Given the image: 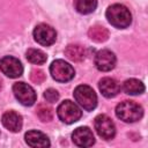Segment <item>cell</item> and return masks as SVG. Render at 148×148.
I'll list each match as a JSON object with an SVG mask.
<instances>
[{
  "label": "cell",
  "instance_id": "6da1fadb",
  "mask_svg": "<svg viewBox=\"0 0 148 148\" xmlns=\"http://www.w3.org/2000/svg\"><path fill=\"white\" fill-rule=\"evenodd\" d=\"M106 18L109 23L118 29L127 28L132 22V15L127 7L120 3H114L106 9Z\"/></svg>",
  "mask_w": 148,
  "mask_h": 148
},
{
  "label": "cell",
  "instance_id": "7a4b0ae2",
  "mask_svg": "<svg viewBox=\"0 0 148 148\" xmlns=\"http://www.w3.org/2000/svg\"><path fill=\"white\" fill-rule=\"evenodd\" d=\"M116 116L125 123H134L142 118L143 109L133 101L120 102L116 108Z\"/></svg>",
  "mask_w": 148,
  "mask_h": 148
},
{
  "label": "cell",
  "instance_id": "3957f363",
  "mask_svg": "<svg viewBox=\"0 0 148 148\" xmlns=\"http://www.w3.org/2000/svg\"><path fill=\"white\" fill-rule=\"evenodd\" d=\"M73 95H74V98L77 102V104L87 111L94 110L97 105V96H96L94 89L89 86H86V84L77 86L74 89Z\"/></svg>",
  "mask_w": 148,
  "mask_h": 148
},
{
  "label": "cell",
  "instance_id": "277c9868",
  "mask_svg": "<svg viewBox=\"0 0 148 148\" xmlns=\"http://www.w3.org/2000/svg\"><path fill=\"white\" fill-rule=\"evenodd\" d=\"M50 73L52 75V77L58 82H68L75 75V71L72 67V65H69L68 62H66L65 60H61V59L54 60L51 64Z\"/></svg>",
  "mask_w": 148,
  "mask_h": 148
},
{
  "label": "cell",
  "instance_id": "5b68a950",
  "mask_svg": "<svg viewBox=\"0 0 148 148\" xmlns=\"http://www.w3.org/2000/svg\"><path fill=\"white\" fill-rule=\"evenodd\" d=\"M57 113L59 119L65 124H73L77 121L82 116V111L80 110V108L74 102L68 99L59 104L57 109Z\"/></svg>",
  "mask_w": 148,
  "mask_h": 148
},
{
  "label": "cell",
  "instance_id": "8992f818",
  "mask_svg": "<svg viewBox=\"0 0 148 148\" xmlns=\"http://www.w3.org/2000/svg\"><path fill=\"white\" fill-rule=\"evenodd\" d=\"M13 92L16 99L25 106H30L36 102V92L31 86L24 82H16L13 86Z\"/></svg>",
  "mask_w": 148,
  "mask_h": 148
},
{
  "label": "cell",
  "instance_id": "52a82bcc",
  "mask_svg": "<svg viewBox=\"0 0 148 148\" xmlns=\"http://www.w3.org/2000/svg\"><path fill=\"white\" fill-rule=\"evenodd\" d=\"M95 130L104 140H111L116 134V126L112 119L106 114H98L95 118Z\"/></svg>",
  "mask_w": 148,
  "mask_h": 148
},
{
  "label": "cell",
  "instance_id": "ba28073f",
  "mask_svg": "<svg viewBox=\"0 0 148 148\" xmlns=\"http://www.w3.org/2000/svg\"><path fill=\"white\" fill-rule=\"evenodd\" d=\"M34 38L38 44L44 46H50L56 42L57 32L51 25L40 23L34 30Z\"/></svg>",
  "mask_w": 148,
  "mask_h": 148
},
{
  "label": "cell",
  "instance_id": "9c48e42d",
  "mask_svg": "<svg viewBox=\"0 0 148 148\" xmlns=\"http://www.w3.org/2000/svg\"><path fill=\"white\" fill-rule=\"evenodd\" d=\"M0 69L1 72L9 77H18L23 73V66L21 61L12 56H6L0 60Z\"/></svg>",
  "mask_w": 148,
  "mask_h": 148
},
{
  "label": "cell",
  "instance_id": "30bf717a",
  "mask_svg": "<svg viewBox=\"0 0 148 148\" xmlns=\"http://www.w3.org/2000/svg\"><path fill=\"white\" fill-rule=\"evenodd\" d=\"M116 56L110 50H101L95 56V65L101 72H109L116 66Z\"/></svg>",
  "mask_w": 148,
  "mask_h": 148
},
{
  "label": "cell",
  "instance_id": "8fae6325",
  "mask_svg": "<svg viewBox=\"0 0 148 148\" xmlns=\"http://www.w3.org/2000/svg\"><path fill=\"white\" fill-rule=\"evenodd\" d=\"M73 142L79 147H90L95 143V138L89 127H77L72 133Z\"/></svg>",
  "mask_w": 148,
  "mask_h": 148
},
{
  "label": "cell",
  "instance_id": "7c38bea8",
  "mask_svg": "<svg viewBox=\"0 0 148 148\" xmlns=\"http://www.w3.org/2000/svg\"><path fill=\"white\" fill-rule=\"evenodd\" d=\"M98 88L102 95L108 98L114 97L120 91V84L118 83L117 80L112 77H103L98 83Z\"/></svg>",
  "mask_w": 148,
  "mask_h": 148
},
{
  "label": "cell",
  "instance_id": "4fadbf2b",
  "mask_svg": "<svg viewBox=\"0 0 148 148\" xmlns=\"http://www.w3.org/2000/svg\"><path fill=\"white\" fill-rule=\"evenodd\" d=\"M2 125L10 132H18L22 128V117L15 111H7L2 114Z\"/></svg>",
  "mask_w": 148,
  "mask_h": 148
},
{
  "label": "cell",
  "instance_id": "5bb4252c",
  "mask_svg": "<svg viewBox=\"0 0 148 148\" xmlns=\"http://www.w3.org/2000/svg\"><path fill=\"white\" fill-rule=\"evenodd\" d=\"M24 138H25V142L30 147L37 148V147H49L50 146L49 138L39 131H29L25 133Z\"/></svg>",
  "mask_w": 148,
  "mask_h": 148
},
{
  "label": "cell",
  "instance_id": "9a60e30c",
  "mask_svg": "<svg viewBox=\"0 0 148 148\" xmlns=\"http://www.w3.org/2000/svg\"><path fill=\"white\" fill-rule=\"evenodd\" d=\"M65 56L74 62H80L86 58V51L81 45L71 44L65 49Z\"/></svg>",
  "mask_w": 148,
  "mask_h": 148
},
{
  "label": "cell",
  "instance_id": "2e32d148",
  "mask_svg": "<svg viewBox=\"0 0 148 148\" xmlns=\"http://www.w3.org/2000/svg\"><path fill=\"white\" fill-rule=\"evenodd\" d=\"M123 89L128 95H139L145 91V84L136 79H128L124 82Z\"/></svg>",
  "mask_w": 148,
  "mask_h": 148
},
{
  "label": "cell",
  "instance_id": "e0dca14e",
  "mask_svg": "<svg viewBox=\"0 0 148 148\" xmlns=\"http://www.w3.org/2000/svg\"><path fill=\"white\" fill-rule=\"evenodd\" d=\"M88 36L91 40H94L96 43H103L109 38V31L106 28H104L102 25H94L89 29Z\"/></svg>",
  "mask_w": 148,
  "mask_h": 148
},
{
  "label": "cell",
  "instance_id": "ac0fdd59",
  "mask_svg": "<svg viewBox=\"0 0 148 148\" xmlns=\"http://www.w3.org/2000/svg\"><path fill=\"white\" fill-rule=\"evenodd\" d=\"M74 7L80 14H90L97 7V0H74Z\"/></svg>",
  "mask_w": 148,
  "mask_h": 148
},
{
  "label": "cell",
  "instance_id": "d6986e66",
  "mask_svg": "<svg viewBox=\"0 0 148 148\" xmlns=\"http://www.w3.org/2000/svg\"><path fill=\"white\" fill-rule=\"evenodd\" d=\"M25 57L31 64H36V65H42L47 59L46 54L43 51L37 50V49H29L25 53Z\"/></svg>",
  "mask_w": 148,
  "mask_h": 148
},
{
  "label": "cell",
  "instance_id": "ffe728a7",
  "mask_svg": "<svg viewBox=\"0 0 148 148\" xmlns=\"http://www.w3.org/2000/svg\"><path fill=\"white\" fill-rule=\"evenodd\" d=\"M36 113L42 121H50V120H52V117H53L52 109L46 104H39L37 106Z\"/></svg>",
  "mask_w": 148,
  "mask_h": 148
},
{
  "label": "cell",
  "instance_id": "44dd1931",
  "mask_svg": "<svg viewBox=\"0 0 148 148\" xmlns=\"http://www.w3.org/2000/svg\"><path fill=\"white\" fill-rule=\"evenodd\" d=\"M30 79L32 82L35 83H42L44 80H45V73L42 71V69H38V68H35L31 71L30 73Z\"/></svg>",
  "mask_w": 148,
  "mask_h": 148
},
{
  "label": "cell",
  "instance_id": "7402d4cb",
  "mask_svg": "<svg viewBox=\"0 0 148 148\" xmlns=\"http://www.w3.org/2000/svg\"><path fill=\"white\" fill-rule=\"evenodd\" d=\"M44 98H45L47 102H50V103L57 102L58 98H59V92H58L56 89L50 88V89H47V90L44 91Z\"/></svg>",
  "mask_w": 148,
  "mask_h": 148
},
{
  "label": "cell",
  "instance_id": "603a6c76",
  "mask_svg": "<svg viewBox=\"0 0 148 148\" xmlns=\"http://www.w3.org/2000/svg\"><path fill=\"white\" fill-rule=\"evenodd\" d=\"M1 88H2V80L0 79V90H1Z\"/></svg>",
  "mask_w": 148,
  "mask_h": 148
}]
</instances>
